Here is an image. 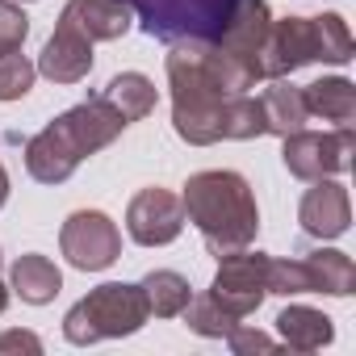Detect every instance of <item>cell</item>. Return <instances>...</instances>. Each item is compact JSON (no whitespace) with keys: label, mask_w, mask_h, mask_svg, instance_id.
Segmentation results:
<instances>
[{"label":"cell","mask_w":356,"mask_h":356,"mask_svg":"<svg viewBox=\"0 0 356 356\" xmlns=\"http://www.w3.org/2000/svg\"><path fill=\"white\" fill-rule=\"evenodd\" d=\"M13 289L22 293V302H30V306H47V302H55V293L63 289V273L55 268L51 256L26 252V256L13 264Z\"/></svg>","instance_id":"17"},{"label":"cell","mask_w":356,"mask_h":356,"mask_svg":"<svg viewBox=\"0 0 356 356\" xmlns=\"http://www.w3.org/2000/svg\"><path fill=\"white\" fill-rule=\"evenodd\" d=\"M101 97H105L126 122H138V118H147V113L155 109V84H151L143 72H122V76H113Z\"/></svg>","instance_id":"20"},{"label":"cell","mask_w":356,"mask_h":356,"mask_svg":"<svg viewBox=\"0 0 356 356\" xmlns=\"http://www.w3.org/2000/svg\"><path fill=\"white\" fill-rule=\"evenodd\" d=\"M126 231L143 248H163L185 231V202L168 189H143L126 210Z\"/></svg>","instance_id":"10"},{"label":"cell","mask_w":356,"mask_h":356,"mask_svg":"<svg viewBox=\"0 0 356 356\" xmlns=\"http://www.w3.org/2000/svg\"><path fill=\"white\" fill-rule=\"evenodd\" d=\"M314 189H306L302 206H298V222L306 235L314 239H339L352 222V202H348V189L339 181H331V176H323V181H310Z\"/></svg>","instance_id":"11"},{"label":"cell","mask_w":356,"mask_h":356,"mask_svg":"<svg viewBox=\"0 0 356 356\" xmlns=\"http://www.w3.org/2000/svg\"><path fill=\"white\" fill-rule=\"evenodd\" d=\"M138 289H143L147 310H151L155 318H176V314L189 306V298H193L189 281H185L181 273H172V268H155V273H147V277L138 281Z\"/></svg>","instance_id":"19"},{"label":"cell","mask_w":356,"mask_h":356,"mask_svg":"<svg viewBox=\"0 0 356 356\" xmlns=\"http://www.w3.org/2000/svg\"><path fill=\"white\" fill-rule=\"evenodd\" d=\"M181 202H185V218L202 231V239L214 256L248 248L260 231V210H256L252 185L239 172L214 168V172L189 176Z\"/></svg>","instance_id":"3"},{"label":"cell","mask_w":356,"mask_h":356,"mask_svg":"<svg viewBox=\"0 0 356 356\" xmlns=\"http://www.w3.org/2000/svg\"><path fill=\"white\" fill-rule=\"evenodd\" d=\"M26 34H30V17L17 9V0H0V55L22 51Z\"/></svg>","instance_id":"25"},{"label":"cell","mask_w":356,"mask_h":356,"mask_svg":"<svg viewBox=\"0 0 356 356\" xmlns=\"http://www.w3.org/2000/svg\"><path fill=\"white\" fill-rule=\"evenodd\" d=\"M59 248H63V256H67L72 268L101 273V268H109L122 256V235H118V227H113L109 214H101V210H76L63 222V231H59Z\"/></svg>","instance_id":"9"},{"label":"cell","mask_w":356,"mask_h":356,"mask_svg":"<svg viewBox=\"0 0 356 356\" xmlns=\"http://www.w3.org/2000/svg\"><path fill=\"white\" fill-rule=\"evenodd\" d=\"M9 202V172H5V163H0V206Z\"/></svg>","instance_id":"28"},{"label":"cell","mask_w":356,"mask_h":356,"mask_svg":"<svg viewBox=\"0 0 356 356\" xmlns=\"http://www.w3.org/2000/svg\"><path fill=\"white\" fill-rule=\"evenodd\" d=\"M352 59V34L339 13L323 17H281L268 26L260 47V76L281 80L293 76L306 63H348Z\"/></svg>","instance_id":"4"},{"label":"cell","mask_w":356,"mask_h":356,"mask_svg":"<svg viewBox=\"0 0 356 356\" xmlns=\"http://www.w3.org/2000/svg\"><path fill=\"white\" fill-rule=\"evenodd\" d=\"M252 0H130L134 22L159 42H222Z\"/></svg>","instance_id":"5"},{"label":"cell","mask_w":356,"mask_h":356,"mask_svg":"<svg viewBox=\"0 0 356 356\" xmlns=\"http://www.w3.org/2000/svg\"><path fill=\"white\" fill-rule=\"evenodd\" d=\"M59 22L76 26L88 42H113L134 26V9L130 0H67Z\"/></svg>","instance_id":"13"},{"label":"cell","mask_w":356,"mask_h":356,"mask_svg":"<svg viewBox=\"0 0 356 356\" xmlns=\"http://www.w3.org/2000/svg\"><path fill=\"white\" fill-rule=\"evenodd\" d=\"M277 331H281V339H285L289 348H298V352H318V348H327V343L335 339L331 318H327L323 310H314V306H285V310L277 314Z\"/></svg>","instance_id":"15"},{"label":"cell","mask_w":356,"mask_h":356,"mask_svg":"<svg viewBox=\"0 0 356 356\" xmlns=\"http://www.w3.org/2000/svg\"><path fill=\"white\" fill-rule=\"evenodd\" d=\"M210 293H214L235 318L256 314L260 302L268 298V256H264V252H248V248L218 256V273H214Z\"/></svg>","instance_id":"8"},{"label":"cell","mask_w":356,"mask_h":356,"mask_svg":"<svg viewBox=\"0 0 356 356\" xmlns=\"http://www.w3.org/2000/svg\"><path fill=\"white\" fill-rule=\"evenodd\" d=\"M302 101H306L310 118H323V122H335V126H352V118H356V84L343 80V76H327V80L306 84Z\"/></svg>","instance_id":"14"},{"label":"cell","mask_w":356,"mask_h":356,"mask_svg":"<svg viewBox=\"0 0 356 356\" xmlns=\"http://www.w3.org/2000/svg\"><path fill=\"white\" fill-rule=\"evenodd\" d=\"M5 352H42V339L34 335V331H5V335H0V356H5Z\"/></svg>","instance_id":"27"},{"label":"cell","mask_w":356,"mask_h":356,"mask_svg":"<svg viewBox=\"0 0 356 356\" xmlns=\"http://www.w3.org/2000/svg\"><path fill=\"white\" fill-rule=\"evenodd\" d=\"M352 126H339V130H293L285 134V147H281V159L289 168V176L298 181H323V176H339L352 168Z\"/></svg>","instance_id":"7"},{"label":"cell","mask_w":356,"mask_h":356,"mask_svg":"<svg viewBox=\"0 0 356 356\" xmlns=\"http://www.w3.org/2000/svg\"><path fill=\"white\" fill-rule=\"evenodd\" d=\"M264 134V109L260 97L235 92L222 109V138H260Z\"/></svg>","instance_id":"22"},{"label":"cell","mask_w":356,"mask_h":356,"mask_svg":"<svg viewBox=\"0 0 356 356\" xmlns=\"http://www.w3.org/2000/svg\"><path fill=\"white\" fill-rule=\"evenodd\" d=\"M34 76H38V67L26 55H17V51L0 55V101H22L34 88Z\"/></svg>","instance_id":"23"},{"label":"cell","mask_w":356,"mask_h":356,"mask_svg":"<svg viewBox=\"0 0 356 356\" xmlns=\"http://www.w3.org/2000/svg\"><path fill=\"white\" fill-rule=\"evenodd\" d=\"M185 314V323H189V331H197V335H206V339H227L243 318H235L214 293H197V298H189V306L181 310Z\"/></svg>","instance_id":"21"},{"label":"cell","mask_w":356,"mask_h":356,"mask_svg":"<svg viewBox=\"0 0 356 356\" xmlns=\"http://www.w3.org/2000/svg\"><path fill=\"white\" fill-rule=\"evenodd\" d=\"M5 306H9V289L0 285V314H5Z\"/></svg>","instance_id":"29"},{"label":"cell","mask_w":356,"mask_h":356,"mask_svg":"<svg viewBox=\"0 0 356 356\" xmlns=\"http://www.w3.org/2000/svg\"><path fill=\"white\" fill-rule=\"evenodd\" d=\"M38 72L47 80H55V84H80L92 72V42L76 26L59 22L55 34H51V42L38 55Z\"/></svg>","instance_id":"12"},{"label":"cell","mask_w":356,"mask_h":356,"mask_svg":"<svg viewBox=\"0 0 356 356\" xmlns=\"http://www.w3.org/2000/svg\"><path fill=\"white\" fill-rule=\"evenodd\" d=\"M227 343H231V352H239V356H243V352H273V348H277L273 335H264V331H256V327H243V323L227 335Z\"/></svg>","instance_id":"26"},{"label":"cell","mask_w":356,"mask_h":356,"mask_svg":"<svg viewBox=\"0 0 356 356\" xmlns=\"http://www.w3.org/2000/svg\"><path fill=\"white\" fill-rule=\"evenodd\" d=\"M302 264H306V277H310V293L348 298L356 289V264L335 248H318V252L302 256Z\"/></svg>","instance_id":"16"},{"label":"cell","mask_w":356,"mask_h":356,"mask_svg":"<svg viewBox=\"0 0 356 356\" xmlns=\"http://www.w3.org/2000/svg\"><path fill=\"white\" fill-rule=\"evenodd\" d=\"M260 109H264V134H293V130H302L306 126V101H302V88H293V84H268L264 88V97H260Z\"/></svg>","instance_id":"18"},{"label":"cell","mask_w":356,"mask_h":356,"mask_svg":"<svg viewBox=\"0 0 356 356\" xmlns=\"http://www.w3.org/2000/svg\"><path fill=\"white\" fill-rule=\"evenodd\" d=\"M268 293L293 298V293H310V277L302 260H273L268 256Z\"/></svg>","instance_id":"24"},{"label":"cell","mask_w":356,"mask_h":356,"mask_svg":"<svg viewBox=\"0 0 356 356\" xmlns=\"http://www.w3.org/2000/svg\"><path fill=\"white\" fill-rule=\"evenodd\" d=\"M130 122L97 92L88 101H80L76 109L59 113L55 122H47L30 143H26V168L34 181L42 185H59L101 147H109Z\"/></svg>","instance_id":"2"},{"label":"cell","mask_w":356,"mask_h":356,"mask_svg":"<svg viewBox=\"0 0 356 356\" xmlns=\"http://www.w3.org/2000/svg\"><path fill=\"white\" fill-rule=\"evenodd\" d=\"M147 318H151V310H147L143 289L126 285V281H109V285H97L88 298H80L63 314V335L84 348V343H97V339L134 335Z\"/></svg>","instance_id":"6"},{"label":"cell","mask_w":356,"mask_h":356,"mask_svg":"<svg viewBox=\"0 0 356 356\" xmlns=\"http://www.w3.org/2000/svg\"><path fill=\"white\" fill-rule=\"evenodd\" d=\"M256 72L214 47V42H172L168 84H172V126L185 143L210 147L222 138V109L235 92L256 88Z\"/></svg>","instance_id":"1"}]
</instances>
